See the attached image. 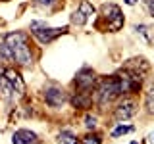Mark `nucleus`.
I'll use <instances>...</instances> for the list:
<instances>
[{"label": "nucleus", "instance_id": "obj_1", "mask_svg": "<svg viewBox=\"0 0 154 144\" xmlns=\"http://www.w3.org/2000/svg\"><path fill=\"white\" fill-rule=\"evenodd\" d=\"M4 42L8 44L10 52L14 56V62L21 67H31L33 65V54H31V46H29V38L25 33L21 31H14L8 33L4 37Z\"/></svg>", "mask_w": 154, "mask_h": 144}, {"label": "nucleus", "instance_id": "obj_2", "mask_svg": "<svg viewBox=\"0 0 154 144\" xmlns=\"http://www.w3.org/2000/svg\"><path fill=\"white\" fill-rule=\"evenodd\" d=\"M122 94V90H119V83H118V77H104L102 81L98 83V88H96L94 92V100L98 106H106L110 104L114 98H118V96Z\"/></svg>", "mask_w": 154, "mask_h": 144}, {"label": "nucleus", "instance_id": "obj_3", "mask_svg": "<svg viewBox=\"0 0 154 144\" xmlns=\"http://www.w3.org/2000/svg\"><path fill=\"white\" fill-rule=\"evenodd\" d=\"M118 83H119V90L122 94L127 92H137L143 85V73L131 69V67H125L123 71H118Z\"/></svg>", "mask_w": 154, "mask_h": 144}, {"label": "nucleus", "instance_id": "obj_4", "mask_svg": "<svg viewBox=\"0 0 154 144\" xmlns=\"http://www.w3.org/2000/svg\"><path fill=\"white\" fill-rule=\"evenodd\" d=\"M102 14H104V19L108 21V31H119V29L123 27V16H122V10L119 6H116V4H104L102 6Z\"/></svg>", "mask_w": 154, "mask_h": 144}, {"label": "nucleus", "instance_id": "obj_5", "mask_svg": "<svg viewBox=\"0 0 154 144\" xmlns=\"http://www.w3.org/2000/svg\"><path fill=\"white\" fill-rule=\"evenodd\" d=\"M93 14H94V6H93V4H91L89 0H81L79 8L71 14V23H73V25H85Z\"/></svg>", "mask_w": 154, "mask_h": 144}, {"label": "nucleus", "instance_id": "obj_6", "mask_svg": "<svg viewBox=\"0 0 154 144\" xmlns=\"http://www.w3.org/2000/svg\"><path fill=\"white\" fill-rule=\"evenodd\" d=\"M45 100H46V104L50 106V108H60V106L67 100V96L60 86H48L45 90Z\"/></svg>", "mask_w": 154, "mask_h": 144}, {"label": "nucleus", "instance_id": "obj_7", "mask_svg": "<svg viewBox=\"0 0 154 144\" xmlns=\"http://www.w3.org/2000/svg\"><path fill=\"white\" fill-rule=\"evenodd\" d=\"M66 31H67V27H42L41 31L33 33V35L38 38V42H42V44H48V42H52L56 37H60L62 33H66Z\"/></svg>", "mask_w": 154, "mask_h": 144}, {"label": "nucleus", "instance_id": "obj_8", "mask_svg": "<svg viewBox=\"0 0 154 144\" xmlns=\"http://www.w3.org/2000/svg\"><path fill=\"white\" fill-rule=\"evenodd\" d=\"M116 119H129L133 117L135 113H137V104L133 102V100H123L122 104H118V108H116Z\"/></svg>", "mask_w": 154, "mask_h": 144}, {"label": "nucleus", "instance_id": "obj_9", "mask_svg": "<svg viewBox=\"0 0 154 144\" xmlns=\"http://www.w3.org/2000/svg\"><path fill=\"white\" fill-rule=\"evenodd\" d=\"M93 104V92L91 90H79L75 96H71V106L77 110H87Z\"/></svg>", "mask_w": 154, "mask_h": 144}, {"label": "nucleus", "instance_id": "obj_10", "mask_svg": "<svg viewBox=\"0 0 154 144\" xmlns=\"http://www.w3.org/2000/svg\"><path fill=\"white\" fill-rule=\"evenodd\" d=\"M4 75H6L8 81L12 83V86H14V94L17 92V96H23V92H25V83H23L21 75H19L17 71L10 69V67H6V69H4Z\"/></svg>", "mask_w": 154, "mask_h": 144}, {"label": "nucleus", "instance_id": "obj_11", "mask_svg": "<svg viewBox=\"0 0 154 144\" xmlns=\"http://www.w3.org/2000/svg\"><path fill=\"white\" fill-rule=\"evenodd\" d=\"M94 73L91 69H83L79 75H77V79H75V85H77V88L79 90H93V86H94Z\"/></svg>", "mask_w": 154, "mask_h": 144}, {"label": "nucleus", "instance_id": "obj_12", "mask_svg": "<svg viewBox=\"0 0 154 144\" xmlns=\"http://www.w3.org/2000/svg\"><path fill=\"white\" fill-rule=\"evenodd\" d=\"M38 138L33 131H27V129H21V131H16L12 136V144H37Z\"/></svg>", "mask_w": 154, "mask_h": 144}, {"label": "nucleus", "instance_id": "obj_13", "mask_svg": "<svg viewBox=\"0 0 154 144\" xmlns=\"http://www.w3.org/2000/svg\"><path fill=\"white\" fill-rule=\"evenodd\" d=\"M14 96V86L8 81V77L4 75V69L0 71V98H12Z\"/></svg>", "mask_w": 154, "mask_h": 144}, {"label": "nucleus", "instance_id": "obj_14", "mask_svg": "<svg viewBox=\"0 0 154 144\" xmlns=\"http://www.w3.org/2000/svg\"><path fill=\"white\" fill-rule=\"evenodd\" d=\"M58 144H79V138L71 131H62L58 134Z\"/></svg>", "mask_w": 154, "mask_h": 144}, {"label": "nucleus", "instance_id": "obj_15", "mask_svg": "<svg viewBox=\"0 0 154 144\" xmlns=\"http://www.w3.org/2000/svg\"><path fill=\"white\" fill-rule=\"evenodd\" d=\"M0 62H4V64L14 62V56H12V52H10L6 42H0Z\"/></svg>", "mask_w": 154, "mask_h": 144}, {"label": "nucleus", "instance_id": "obj_16", "mask_svg": "<svg viewBox=\"0 0 154 144\" xmlns=\"http://www.w3.org/2000/svg\"><path fill=\"white\" fill-rule=\"evenodd\" d=\"M146 110L154 113V85H150L146 90Z\"/></svg>", "mask_w": 154, "mask_h": 144}, {"label": "nucleus", "instance_id": "obj_17", "mask_svg": "<svg viewBox=\"0 0 154 144\" xmlns=\"http://www.w3.org/2000/svg\"><path fill=\"white\" fill-rule=\"evenodd\" d=\"M131 131H133L131 125H118V127L112 131V136L118 138V136H122V134H125V133H131Z\"/></svg>", "mask_w": 154, "mask_h": 144}, {"label": "nucleus", "instance_id": "obj_18", "mask_svg": "<svg viewBox=\"0 0 154 144\" xmlns=\"http://www.w3.org/2000/svg\"><path fill=\"white\" fill-rule=\"evenodd\" d=\"M96 123H98V119H96V115H91V113H87L85 115V129H94L96 127Z\"/></svg>", "mask_w": 154, "mask_h": 144}, {"label": "nucleus", "instance_id": "obj_19", "mask_svg": "<svg viewBox=\"0 0 154 144\" xmlns=\"http://www.w3.org/2000/svg\"><path fill=\"white\" fill-rule=\"evenodd\" d=\"M83 144H100V136L98 134H87L83 138Z\"/></svg>", "mask_w": 154, "mask_h": 144}, {"label": "nucleus", "instance_id": "obj_20", "mask_svg": "<svg viewBox=\"0 0 154 144\" xmlns=\"http://www.w3.org/2000/svg\"><path fill=\"white\" fill-rule=\"evenodd\" d=\"M42 27H46V23L45 21H31V25H29V29H31L33 33H37V31H41Z\"/></svg>", "mask_w": 154, "mask_h": 144}, {"label": "nucleus", "instance_id": "obj_21", "mask_svg": "<svg viewBox=\"0 0 154 144\" xmlns=\"http://www.w3.org/2000/svg\"><path fill=\"white\" fill-rule=\"evenodd\" d=\"M35 4H38V6H45V8H50L56 4V0H33Z\"/></svg>", "mask_w": 154, "mask_h": 144}, {"label": "nucleus", "instance_id": "obj_22", "mask_svg": "<svg viewBox=\"0 0 154 144\" xmlns=\"http://www.w3.org/2000/svg\"><path fill=\"white\" fill-rule=\"evenodd\" d=\"M146 8H148V14L154 17V0H148V2H146Z\"/></svg>", "mask_w": 154, "mask_h": 144}, {"label": "nucleus", "instance_id": "obj_23", "mask_svg": "<svg viewBox=\"0 0 154 144\" xmlns=\"http://www.w3.org/2000/svg\"><path fill=\"white\" fill-rule=\"evenodd\" d=\"M125 4H129V6H135V4H137V0H123Z\"/></svg>", "mask_w": 154, "mask_h": 144}, {"label": "nucleus", "instance_id": "obj_24", "mask_svg": "<svg viewBox=\"0 0 154 144\" xmlns=\"http://www.w3.org/2000/svg\"><path fill=\"white\" fill-rule=\"evenodd\" d=\"M148 142H150V144H154V133H150V134H148Z\"/></svg>", "mask_w": 154, "mask_h": 144}, {"label": "nucleus", "instance_id": "obj_25", "mask_svg": "<svg viewBox=\"0 0 154 144\" xmlns=\"http://www.w3.org/2000/svg\"><path fill=\"white\" fill-rule=\"evenodd\" d=\"M131 144H139V142H135V140H133V142H131Z\"/></svg>", "mask_w": 154, "mask_h": 144}]
</instances>
